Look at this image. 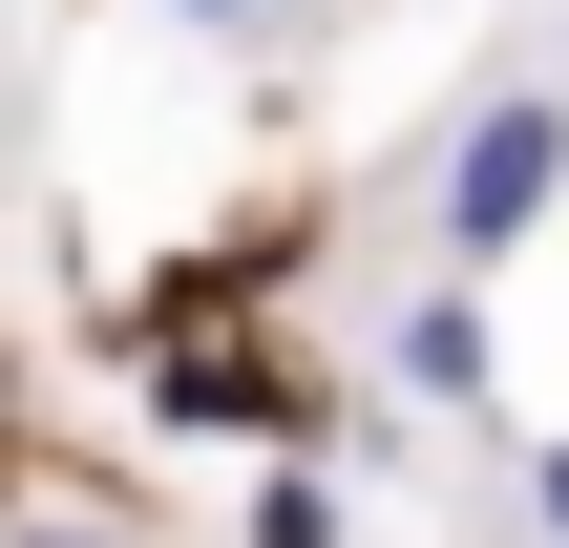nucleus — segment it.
Listing matches in <instances>:
<instances>
[{
  "instance_id": "obj_2",
  "label": "nucleus",
  "mask_w": 569,
  "mask_h": 548,
  "mask_svg": "<svg viewBox=\"0 0 569 548\" xmlns=\"http://www.w3.org/2000/svg\"><path fill=\"white\" fill-rule=\"evenodd\" d=\"M401 401H486V296H401Z\"/></svg>"
},
{
  "instance_id": "obj_3",
  "label": "nucleus",
  "mask_w": 569,
  "mask_h": 548,
  "mask_svg": "<svg viewBox=\"0 0 569 548\" xmlns=\"http://www.w3.org/2000/svg\"><path fill=\"white\" fill-rule=\"evenodd\" d=\"M253 548H338V486H253Z\"/></svg>"
},
{
  "instance_id": "obj_1",
  "label": "nucleus",
  "mask_w": 569,
  "mask_h": 548,
  "mask_svg": "<svg viewBox=\"0 0 569 548\" xmlns=\"http://www.w3.org/2000/svg\"><path fill=\"white\" fill-rule=\"evenodd\" d=\"M549 190H569V106H465V148H443V190H422V211H443V253L486 275Z\"/></svg>"
},
{
  "instance_id": "obj_5",
  "label": "nucleus",
  "mask_w": 569,
  "mask_h": 548,
  "mask_svg": "<svg viewBox=\"0 0 569 548\" xmlns=\"http://www.w3.org/2000/svg\"><path fill=\"white\" fill-rule=\"evenodd\" d=\"M190 21H253V0H190Z\"/></svg>"
},
{
  "instance_id": "obj_4",
  "label": "nucleus",
  "mask_w": 569,
  "mask_h": 548,
  "mask_svg": "<svg viewBox=\"0 0 569 548\" xmlns=\"http://www.w3.org/2000/svg\"><path fill=\"white\" fill-rule=\"evenodd\" d=\"M528 507H549V528H569V444H528Z\"/></svg>"
}]
</instances>
